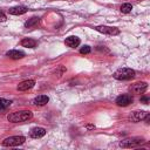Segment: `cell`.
Returning <instances> with one entry per match:
<instances>
[{"label":"cell","instance_id":"6","mask_svg":"<svg viewBox=\"0 0 150 150\" xmlns=\"http://www.w3.org/2000/svg\"><path fill=\"white\" fill-rule=\"evenodd\" d=\"M132 103V96L129 94H122L116 98V104L120 107H127Z\"/></svg>","mask_w":150,"mask_h":150},{"label":"cell","instance_id":"4","mask_svg":"<svg viewBox=\"0 0 150 150\" xmlns=\"http://www.w3.org/2000/svg\"><path fill=\"white\" fill-rule=\"evenodd\" d=\"M25 141L26 138L23 136H11L2 141V145L4 146H18V145L23 144Z\"/></svg>","mask_w":150,"mask_h":150},{"label":"cell","instance_id":"17","mask_svg":"<svg viewBox=\"0 0 150 150\" xmlns=\"http://www.w3.org/2000/svg\"><path fill=\"white\" fill-rule=\"evenodd\" d=\"M131 9H132V6H131V4H129V2L123 4V5L121 6V8H120V11H121L123 14H128V13H130Z\"/></svg>","mask_w":150,"mask_h":150},{"label":"cell","instance_id":"7","mask_svg":"<svg viewBox=\"0 0 150 150\" xmlns=\"http://www.w3.org/2000/svg\"><path fill=\"white\" fill-rule=\"evenodd\" d=\"M148 88V83L146 82H137V83H134L131 87H130V90L134 93V94H143Z\"/></svg>","mask_w":150,"mask_h":150},{"label":"cell","instance_id":"12","mask_svg":"<svg viewBox=\"0 0 150 150\" xmlns=\"http://www.w3.org/2000/svg\"><path fill=\"white\" fill-rule=\"evenodd\" d=\"M80 39L77 38V36H68L66 40H64V43L68 46V47H70V48H75V47H77L79 45H80Z\"/></svg>","mask_w":150,"mask_h":150},{"label":"cell","instance_id":"14","mask_svg":"<svg viewBox=\"0 0 150 150\" xmlns=\"http://www.w3.org/2000/svg\"><path fill=\"white\" fill-rule=\"evenodd\" d=\"M48 101H49V97L47 96V95H39V96H36L35 98H34V104H36V105H45V104H47L48 103Z\"/></svg>","mask_w":150,"mask_h":150},{"label":"cell","instance_id":"10","mask_svg":"<svg viewBox=\"0 0 150 150\" xmlns=\"http://www.w3.org/2000/svg\"><path fill=\"white\" fill-rule=\"evenodd\" d=\"M34 84H35V81L34 80H25V81H22V82H20L18 84V90L26 91L28 89H32L34 87Z\"/></svg>","mask_w":150,"mask_h":150},{"label":"cell","instance_id":"13","mask_svg":"<svg viewBox=\"0 0 150 150\" xmlns=\"http://www.w3.org/2000/svg\"><path fill=\"white\" fill-rule=\"evenodd\" d=\"M6 55L13 60H19V59H22L25 56V53L21 52V50H16V49H12V50H8L6 53Z\"/></svg>","mask_w":150,"mask_h":150},{"label":"cell","instance_id":"15","mask_svg":"<svg viewBox=\"0 0 150 150\" xmlns=\"http://www.w3.org/2000/svg\"><path fill=\"white\" fill-rule=\"evenodd\" d=\"M20 43H21L22 47H27V48H34V47H36V41L33 40V39H29V38L22 39Z\"/></svg>","mask_w":150,"mask_h":150},{"label":"cell","instance_id":"9","mask_svg":"<svg viewBox=\"0 0 150 150\" xmlns=\"http://www.w3.org/2000/svg\"><path fill=\"white\" fill-rule=\"evenodd\" d=\"M45 135H46V129L41 128V127H35V128L30 129V131H29V136L32 138H41Z\"/></svg>","mask_w":150,"mask_h":150},{"label":"cell","instance_id":"22","mask_svg":"<svg viewBox=\"0 0 150 150\" xmlns=\"http://www.w3.org/2000/svg\"><path fill=\"white\" fill-rule=\"evenodd\" d=\"M6 19H7V18H6L5 13L0 11V22H4V21H6Z\"/></svg>","mask_w":150,"mask_h":150},{"label":"cell","instance_id":"11","mask_svg":"<svg viewBox=\"0 0 150 150\" xmlns=\"http://www.w3.org/2000/svg\"><path fill=\"white\" fill-rule=\"evenodd\" d=\"M28 11V8L26 6H15L8 9V13L12 15H22Z\"/></svg>","mask_w":150,"mask_h":150},{"label":"cell","instance_id":"16","mask_svg":"<svg viewBox=\"0 0 150 150\" xmlns=\"http://www.w3.org/2000/svg\"><path fill=\"white\" fill-rule=\"evenodd\" d=\"M39 22H40V19L36 18V16H33V18L28 19V20L25 22V27H26V28H33V27L38 26Z\"/></svg>","mask_w":150,"mask_h":150},{"label":"cell","instance_id":"20","mask_svg":"<svg viewBox=\"0 0 150 150\" xmlns=\"http://www.w3.org/2000/svg\"><path fill=\"white\" fill-rule=\"evenodd\" d=\"M90 47L89 46H83L81 49H80V53L81 54H88V53H90Z\"/></svg>","mask_w":150,"mask_h":150},{"label":"cell","instance_id":"19","mask_svg":"<svg viewBox=\"0 0 150 150\" xmlns=\"http://www.w3.org/2000/svg\"><path fill=\"white\" fill-rule=\"evenodd\" d=\"M66 71H67L66 67H63V66H59V67L56 68V70H55V75H57V77H61Z\"/></svg>","mask_w":150,"mask_h":150},{"label":"cell","instance_id":"23","mask_svg":"<svg viewBox=\"0 0 150 150\" xmlns=\"http://www.w3.org/2000/svg\"><path fill=\"white\" fill-rule=\"evenodd\" d=\"M87 128H88V129H94V128H95V125H93V124H88V125H87Z\"/></svg>","mask_w":150,"mask_h":150},{"label":"cell","instance_id":"5","mask_svg":"<svg viewBox=\"0 0 150 150\" xmlns=\"http://www.w3.org/2000/svg\"><path fill=\"white\" fill-rule=\"evenodd\" d=\"M95 30L102 33V34H107V35H117L120 34V29L116 27H110V26H97L94 28Z\"/></svg>","mask_w":150,"mask_h":150},{"label":"cell","instance_id":"18","mask_svg":"<svg viewBox=\"0 0 150 150\" xmlns=\"http://www.w3.org/2000/svg\"><path fill=\"white\" fill-rule=\"evenodd\" d=\"M11 101L9 100H6V98H2V97H0V110H4V109H6V108H8L9 105H11Z\"/></svg>","mask_w":150,"mask_h":150},{"label":"cell","instance_id":"1","mask_svg":"<svg viewBox=\"0 0 150 150\" xmlns=\"http://www.w3.org/2000/svg\"><path fill=\"white\" fill-rule=\"evenodd\" d=\"M33 117V112L30 110H21V111H15L12 112L7 116V120L12 123H18V122H25L28 121Z\"/></svg>","mask_w":150,"mask_h":150},{"label":"cell","instance_id":"3","mask_svg":"<svg viewBox=\"0 0 150 150\" xmlns=\"http://www.w3.org/2000/svg\"><path fill=\"white\" fill-rule=\"evenodd\" d=\"M144 138L143 137H131V138H127L120 142V146L122 148H136L139 146L141 144L144 143Z\"/></svg>","mask_w":150,"mask_h":150},{"label":"cell","instance_id":"21","mask_svg":"<svg viewBox=\"0 0 150 150\" xmlns=\"http://www.w3.org/2000/svg\"><path fill=\"white\" fill-rule=\"evenodd\" d=\"M149 101H150V100H149V97H148V96H142V97H141V102H142V103H144V104H148V103H149Z\"/></svg>","mask_w":150,"mask_h":150},{"label":"cell","instance_id":"2","mask_svg":"<svg viewBox=\"0 0 150 150\" xmlns=\"http://www.w3.org/2000/svg\"><path fill=\"white\" fill-rule=\"evenodd\" d=\"M112 76H114V79L120 80V81L131 80L135 77V70L131 68H121V69H117Z\"/></svg>","mask_w":150,"mask_h":150},{"label":"cell","instance_id":"8","mask_svg":"<svg viewBox=\"0 0 150 150\" xmlns=\"http://www.w3.org/2000/svg\"><path fill=\"white\" fill-rule=\"evenodd\" d=\"M146 111H144V110H137V111H134V112H131L130 114V116H129V120L131 121V122H139V121H142V120H144V117L146 116Z\"/></svg>","mask_w":150,"mask_h":150}]
</instances>
